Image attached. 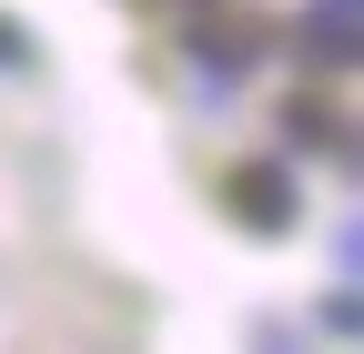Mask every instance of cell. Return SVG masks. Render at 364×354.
Wrapping results in <instances>:
<instances>
[{"mask_svg": "<svg viewBox=\"0 0 364 354\" xmlns=\"http://www.w3.org/2000/svg\"><path fill=\"white\" fill-rule=\"evenodd\" d=\"M284 132H294L304 152H344V122H334V102H294V112H284Z\"/></svg>", "mask_w": 364, "mask_h": 354, "instance_id": "cell-2", "label": "cell"}, {"mask_svg": "<svg viewBox=\"0 0 364 354\" xmlns=\"http://www.w3.org/2000/svg\"><path fill=\"white\" fill-rule=\"evenodd\" d=\"M294 172L284 162H243V172H223V213H233L243 233H294Z\"/></svg>", "mask_w": 364, "mask_h": 354, "instance_id": "cell-1", "label": "cell"}, {"mask_svg": "<svg viewBox=\"0 0 364 354\" xmlns=\"http://www.w3.org/2000/svg\"><path fill=\"white\" fill-rule=\"evenodd\" d=\"M0 71H31V31H21L11 11H0Z\"/></svg>", "mask_w": 364, "mask_h": 354, "instance_id": "cell-3", "label": "cell"}]
</instances>
